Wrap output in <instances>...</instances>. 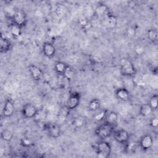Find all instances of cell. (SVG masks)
<instances>
[{
	"mask_svg": "<svg viewBox=\"0 0 158 158\" xmlns=\"http://www.w3.org/2000/svg\"><path fill=\"white\" fill-rule=\"evenodd\" d=\"M120 72L122 76L130 78L136 75L137 70L135 65L131 60L123 59L120 65Z\"/></svg>",
	"mask_w": 158,
	"mask_h": 158,
	"instance_id": "cell-1",
	"label": "cell"
},
{
	"mask_svg": "<svg viewBox=\"0 0 158 158\" xmlns=\"http://www.w3.org/2000/svg\"><path fill=\"white\" fill-rule=\"evenodd\" d=\"M94 150L98 157L107 158L111 154L112 146L109 142L101 139L96 144Z\"/></svg>",
	"mask_w": 158,
	"mask_h": 158,
	"instance_id": "cell-2",
	"label": "cell"
},
{
	"mask_svg": "<svg viewBox=\"0 0 158 158\" xmlns=\"http://www.w3.org/2000/svg\"><path fill=\"white\" fill-rule=\"evenodd\" d=\"M115 128V127L104 122L103 123H101L96 127L94 133L96 136L103 140L109 138L113 134Z\"/></svg>",
	"mask_w": 158,
	"mask_h": 158,
	"instance_id": "cell-3",
	"label": "cell"
},
{
	"mask_svg": "<svg viewBox=\"0 0 158 158\" xmlns=\"http://www.w3.org/2000/svg\"><path fill=\"white\" fill-rule=\"evenodd\" d=\"M44 130L48 136L52 138H58L61 135L60 126L55 123H48L44 125Z\"/></svg>",
	"mask_w": 158,
	"mask_h": 158,
	"instance_id": "cell-4",
	"label": "cell"
},
{
	"mask_svg": "<svg viewBox=\"0 0 158 158\" xmlns=\"http://www.w3.org/2000/svg\"><path fill=\"white\" fill-rule=\"evenodd\" d=\"M11 19L13 23L20 27L21 28L25 27L27 22V18L25 12L20 9L15 10Z\"/></svg>",
	"mask_w": 158,
	"mask_h": 158,
	"instance_id": "cell-5",
	"label": "cell"
},
{
	"mask_svg": "<svg viewBox=\"0 0 158 158\" xmlns=\"http://www.w3.org/2000/svg\"><path fill=\"white\" fill-rule=\"evenodd\" d=\"M81 101V94L77 91H73L70 94L67 100L66 107L69 110L75 109L80 104Z\"/></svg>",
	"mask_w": 158,
	"mask_h": 158,
	"instance_id": "cell-6",
	"label": "cell"
},
{
	"mask_svg": "<svg viewBox=\"0 0 158 158\" xmlns=\"http://www.w3.org/2000/svg\"><path fill=\"white\" fill-rule=\"evenodd\" d=\"M21 112L23 118L30 119L36 117L38 113V110L33 104L26 103L23 106Z\"/></svg>",
	"mask_w": 158,
	"mask_h": 158,
	"instance_id": "cell-7",
	"label": "cell"
},
{
	"mask_svg": "<svg viewBox=\"0 0 158 158\" xmlns=\"http://www.w3.org/2000/svg\"><path fill=\"white\" fill-rule=\"evenodd\" d=\"M112 135L115 141L120 144H127L130 139L129 133L123 129L115 130Z\"/></svg>",
	"mask_w": 158,
	"mask_h": 158,
	"instance_id": "cell-8",
	"label": "cell"
},
{
	"mask_svg": "<svg viewBox=\"0 0 158 158\" xmlns=\"http://www.w3.org/2000/svg\"><path fill=\"white\" fill-rule=\"evenodd\" d=\"M28 70L31 77L35 81H40L44 76V73L42 70L35 64H30L28 66Z\"/></svg>",
	"mask_w": 158,
	"mask_h": 158,
	"instance_id": "cell-9",
	"label": "cell"
},
{
	"mask_svg": "<svg viewBox=\"0 0 158 158\" xmlns=\"http://www.w3.org/2000/svg\"><path fill=\"white\" fill-rule=\"evenodd\" d=\"M154 139L152 136L149 134L143 135L139 140V146L143 151H148L153 146Z\"/></svg>",
	"mask_w": 158,
	"mask_h": 158,
	"instance_id": "cell-10",
	"label": "cell"
},
{
	"mask_svg": "<svg viewBox=\"0 0 158 158\" xmlns=\"http://www.w3.org/2000/svg\"><path fill=\"white\" fill-rule=\"evenodd\" d=\"M15 112V106L10 99H6L4 102L2 111V115L4 117L9 118L13 115Z\"/></svg>",
	"mask_w": 158,
	"mask_h": 158,
	"instance_id": "cell-11",
	"label": "cell"
},
{
	"mask_svg": "<svg viewBox=\"0 0 158 158\" xmlns=\"http://www.w3.org/2000/svg\"><path fill=\"white\" fill-rule=\"evenodd\" d=\"M115 97L120 101L123 102H128L130 100L131 94L128 89L125 87L117 88L115 91Z\"/></svg>",
	"mask_w": 158,
	"mask_h": 158,
	"instance_id": "cell-12",
	"label": "cell"
},
{
	"mask_svg": "<svg viewBox=\"0 0 158 158\" xmlns=\"http://www.w3.org/2000/svg\"><path fill=\"white\" fill-rule=\"evenodd\" d=\"M42 51L44 56L48 58H52L56 52L55 46L50 42H45L42 46Z\"/></svg>",
	"mask_w": 158,
	"mask_h": 158,
	"instance_id": "cell-13",
	"label": "cell"
},
{
	"mask_svg": "<svg viewBox=\"0 0 158 158\" xmlns=\"http://www.w3.org/2000/svg\"><path fill=\"white\" fill-rule=\"evenodd\" d=\"M12 47L11 41L5 35L1 34L0 36V52L6 53L9 52Z\"/></svg>",
	"mask_w": 158,
	"mask_h": 158,
	"instance_id": "cell-14",
	"label": "cell"
},
{
	"mask_svg": "<svg viewBox=\"0 0 158 158\" xmlns=\"http://www.w3.org/2000/svg\"><path fill=\"white\" fill-rule=\"evenodd\" d=\"M110 13L109 7L104 3L98 4L95 9L94 14L98 17H106Z\"/></svg>",
	"mask_w": 158,
	"mask_h": 158,
	"instance_id": "cell-15",
	"label": "cell"
},
{
	"mask_svg": "<svg viewBox=\"0 0 158 158\" xmlns=\"http://www.w3.org/2000/svg\"><path fill=\"white\" fill-rule=\"evenodd\" d=\"M118 120V114L114 111H107L105 116L104 122L114 126L116 127Z\"/></svg>",
	"mask_w": 158,
	"mask_h": 158,
	"instance_id": "cell-16",
	"label": "cell"
},
{
	"mask_svg": "<svg viewBox=\"0 0 158 158\" xmlns=\"http://www.w3.org/2000/svg\"><path fill=\"white\" fill-rule=\"evenodd\" d=\"M105 19V24L108 29L112 30L117 27L118 20L116 16H115L114 14L110 13Z\"/></svg>",
	"mask_w": 158,
	"mask_h": 158,
	"instance_id": "cell-17",
	"label": "cell"
},
{
	"mask_svg": "<svg viewBox=\"0 0 158 158\" xmlns=\"http://www.w3.org/2000/svg\"><path fill=\"white\" fill-rule=\"evenodd\" d=\"M86 123V118L83 115H77L72 120V124L75 128H81L83 127Z\"/></svg>",
	"mask_w": 158,
	"mask_h": 158,
	"instance_id": "cell-18",
	"label": "cell"
},
{
	"mask_svg": "<svg viewBox=\"0 0 158 158\" xmlns=\"http://www.w3.org/2000/svg\"><path fill=\"white\" fill-rule=\"evenodd\" d=\"M101 108V102L97 98L91 99L88 104V109L90 112H97Z\"/></svg>",
	"mask_w": 158,
	"mask_h": 158,
	"instance_id": "cell-19",
	"label": "cell"
},
{
	"mask_svg": "<svg viewBox=\"0 0 158 158\" xmlns=\"http://www.w3.org/2000/svg\"><path fill=\"white\" fill-rule=\"evenodd\" d=\"M154 110L151 107V106L148 104V103L143 104L140 106L139 109V115L143 117H146L151 115Z\"/></svg>",
	"mask_w": 158,
	"mask_h": 158,
	"instance_id": "cell-20",
	"label": "cell"
},
{
	"mask_svg": "<svg viewBox=\"0 0 158 158\" xmlns=\"http://www.w3.org/2000/svg\"><path fill=\"white\" fill-rule=\"evenodd\" d=\"M68 64L62 61H56L54 64V70L59 75H63L64 71L65 70Z\"/></svg>",
	"mask_w": 158,
	"mask_h": 158,
	"instance_id": "cell-21",
	"label": "cell"
},
{
	"mask_svg": "<svg viewBox=\"0 0 158 158\" xmlns=\"http://www.w3.org/2000/svg\"><path fill=\"white\" fill-rule=\"evenodd\" d=\"M22 28L13 23H11L10 26V31L12 35V36L14 38H17L20 36L22 35Z\"/></svg>",
	"mask_w": 158,
	"mask_h": 158,
	"instance_id": "cell-22",
	"label": "cell"
},
{
	"mask_svg": "<svg viewBox=\"0 0 158 158\" xmlns=\"http://www.w3.org/2000/svg\"><path fill=\"white\" fill-rule=\"evenodd\" d=\"M14 137L13 132L9 129H4L1 133V138L4 141H10Z\"/></svg>",
	"mask_w": 158,
	"mask_h": 158,
	"instance_id": "cell-23",
	"label": "cell"
},
{
	"mask_svg": "<svg viewBox=\"0 0 158 158\" xmlns=\"http://www.w3.org/2000/svg\"><path fill=\"white\" fill-rule=\"evenodd\" d=\"M75 71L74 69L70 67L69 65H68V66L67 67L65 70L64 71V73L63 74V77L67 79L69 81L72 80V79H73L74 77H75Z\"/></svg>",
	"mask_w": 158,
	"mask_h": 158,
	"instance_id": "cell-24",
	"label": "cell"
},
{
	"mask_svg": "<svg viewBox=\"0 0 158 158\" xmlns=\"http://www.w3.org/2000/svg\"><path fill=\"white\" fill-rule=\"evenodd\" d=\"M147 36H148V38L151 41L155 42L157 40V38H158L157 31L154 28L149 29L147 31Z\"/></svg>",
	"mask_w": 158,
	"mask_h": 158,
	"instance_id": "cell-25",
	"label": "cell"
},
{
	"mask_svg": "<svg viewBox=\"0 0 158 158\" xmlns=\"http://www.w3.org/2000/svg\"><path fill=\"white\" fill-rule=\"evenodd\" d=\"M148 103L151 106L153 110H156L158 106V95L156 94L152 95L150 98Z\"/></svg>",
	"mask_w": 158,
	"mask_h": 158,
	"instance_id": "cell-26",
	"label": "cell"
},
{
	"mask_svg": "<svg viewBox=\"0 0 158 158\" xmlns=\"http://www.w3.org/2000/svg\"><path fill=\"white\" fill-rule=\"evenodd\" d=\"M20 144L23 148H28L33 145V142L28 137H23L20 140Z\"/></svg>",
	"mask_w": 158,
	"mask_h": 158,
	"instance_id": "cell-27",
	"label": "cell"
},
{
	"mask_svg": "<svg viewBox=\"0 0 158 158\" xmlns=\"http://www.w3.org/2000/svg\"><path fill=\"white\" fill-rule=\"evenodd\" d=\"M107 112V110H102L99 111V112H98L97 114H96L94 115V119L97 121H102V120H104V118H105Z\"/></svg>",
	"mask_w": 158,
	"mask_h": 158,
	"instance_id": "cell-28",
	"label": "cell"
},
{
	"mask_svg": "<svg viewBox=\"0 0 158 158\" xmlns=\"http://www.w3.org/2000/svg\"><path fill=\"white\" fill-rule=\"evenodd\" d=\"M149 125L152 128H156L158 126V118L156 116L152 117L149 120Z\"/></svg>",
	"mask_w": 158,
	"mask_h": 158,
	"instance_id": "cell-29",
	"label": "cell"
},
{
	"mask_svg": "<svg viewBox=\"0 0 158 158\" xmlns=\"http://www.w3.org/2000/svg\"><path fill=\"white\" fill-rule=\"evenodd\" d=\"M136 30L133 27H129L127 30V35L129 38H133L135 36Z\"/></svg>",
	"mask_w": 158,
	"mask_h": 158,
	"instance_id": "cell-30",
	"label": "cell"
},
{
	"mask_svg": "<svg viewBox=\"0 0 158 158\" xmlns=\"http://www.w3.org/2000/svg\"><path fill=\"white\" fill-rule=\"evenodd\" d=\"M144 49L143 47H142L141 46H138L136 49H135V51L136 52V53L139 55H141L142 54L143 52H144Z\"/></svg>",
	"mask_w": 158,
	"mask_h": 158,
	"instance_id": "cell-31",
	"label": "cell"
}]
</instances>
